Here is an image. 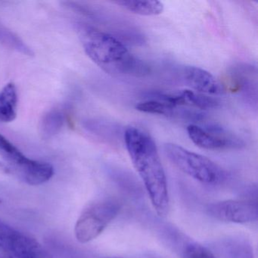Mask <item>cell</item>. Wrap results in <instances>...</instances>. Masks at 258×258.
Returning a JSON list of instances; mask_svg holds the SVG:
<instances>
[{"label":"cell","instance_id":"obj_1","mask_svg":"<svg viewBox=\"0 0 258 258\" xmlns=\"http://www.w3.org/2000/svg\"><path fill=\"white\" fill-rule=\"evenodd\" d=\"M124 142L154 209L158 215L165 217L170 208V197L165 171L155 141L144 130L131 126L125 131Z\"/></svg>","mask_w":258,"mask_h":258},{"label":"cell","instance_id":"obj_2","mask_svg":"<svg viewBox=\"0 0 258 258\" xmlns=\"http://www.w3.org/2000/svg\"><path fill=\"white\" fill-rule=\"evenodd\" d=\"M77 31L87 56L108 75L142 78L150 73L144 61L111 34L83 24H78Z\"/></svg>","mask_w":258,"mask_h":258},{"label":"cell","instance_id":"obj_3","mask_svg":"<svg viewBox=\"0 0 258 258\" xmlns=\"http://www.w3.org/2000/svg\"><path fill=\"white\" fill-rule=\"evenodd\" d=\"M164 152L180 171L206 185H217L226 179V172L207 157L191 152L179 145L166 143Z\"/></svg>","mask_w":258,"mask_h":258},{"label":"cell","instance_id":"obj_4","mask_svg":"<svg viewBox=\"0 0 258 258\" xmlns=\"http://www.w3.org/2000/svg\"><path fill=\"white\" fill-rule=\"evenodd\" d=\"M0 156L7 163L10 172L13 171L28 185H42L53 176L52 164L28 158L1 134Z\"/></svg>","mask_w":258,"mask_h":258},{"label":"cell","instance_id":"obj_5","mask_svg":"<svg viewBox=\"0 0 258 258\" xmlns=\"http://www.w3.org/2000/svg\"><path fill=\"white\" fill-rule=\"evenodd\" d=\"M121 205L115 199L96 201L81 213L75 227V236L81 243L97 238L118 215Z\"/></svg>","mask_w":258,"mask_h":258},{"label":"cell","instance_id":"obj_6","mask_svg":"<svg viewBox=\"0 0 258 258\" xmlns=\"http://www.w3.org/2000/svg\"><path fill=\"white\" fill-rule=\"evenodd\" d=\"M206 212L210 217L220 221L246 224L256 222L258 206L256 200H225L209 204Z\"/></svg>","mask_w":258,"mask_h":258},{"label":"cell","instance_id":"obj_7","mask_svg":"<svg viewBox=\"0 0 258 258\" xmlns=\"http://www.w3.org/2000/svg\"><path fill=\"white\" fill-rule=\"evenodd\" d=\"M0 241L14 258H53L35 238L0 222Z\"/></svg>","mask_w":258,"mask_h":258},{"label":"cell","instance_id":"obj_8","mask_svg":"<svg viewBox=\"0 0 258 258\" xmlns=\"http://www.w3.org/2000/svg\"><path fill=\"white\" fill-rule=\"evenodd\" d=\"M188 137L193 143L207 150L241 149L244 143L217 125L202 127L196 124L187 127Z\"/></svg>","mask_w":258,"mask_h":258},{"label":"cell","instance_id":"obj_9","mask_svg":"<svg viewBox=\"0 0 258 258\" xmlns=\"http://www.w3.org/2000/svg\"><path fill=\"white\" fill-rule=\"evenodd\" d=\"M150 96V99L195 109H212L220 105V102L217 99L189 90H182L176 93H154Z\"/></svg>","mask_w":258,"mask_h":258},{"label":"cell","instance_id":"obj_10","mask_svg":"<svg viewBox=\"0 0 258 258\" xmlns=\"http://www.w3.org/2000/svg\"><path fill=\"white\" fill-rule=\"evenodd\" d=\"M136 109L147 114H158L174 118L184 120H199L203 118L205 114L194 108L187 107L176 106L162 101L149 99L139 102L136 105Z\"/></svg>","mask_w":258,"mask_h":258},{"label":"cell","instance_id":"obj_11","mask_svg":"<svg viewBox=\"0 0 258 258\" xmlns=\"http://www.w3.org/2000/svg\"><path fill=\"white\" fill-rule=\"evenodd\" d=\"M185 82L196 93L220 95L223 93L221 84L208 71L195 66H187L183 70Z\"/></svg>","mask_w":258,"mask_h":258},{"label":"cell","instance_id":"obj_12","mask_svg":"<svg viewBox=\"0 0 258 258\" xmlns=\"http://www.w3.org/2000/svg\"><path fill=\"white\" fill-rule=\"evenodd\" d=\"M18 96L17 87L13 82L8 83L0 90V122L10 123L17 117Z\"/></svg>","mask_w":258,"mask_h":258},{"label":"cell","instance_id":"obj_13","mask_svg":"<svg viewBox=\"0 0 258 258\" xmlns=\"http://www.w3.org/2000/svg\"><path fill=\"white\" fill-rule=\"evenodd\" d=\"M176 235H173L175 241L173 245L179 251L182 258H217L211 250L197 241H192L190 238H186L183 234L176 232Z\"/></svg>","mask_w":258,"mask_h":258},{"label":"cell","instance_id":"obj_14","mask_svg":"<svg viewBox=\"0 0 258 258\" xmlns=\"http://www.w3.org/2000/svg\"><path fill=\"white\" fill-rule=\"evenodd\" d=\"M66 120V113L61 108H52L45 113L40 124L42 137L44 140H49L55 137L62 129Z\"/></svg>","mask_w":258,"mask_h":258},{"label":"cell","instance_id":"obj_15","mask_svg":"<svg viewBox=\"0 0 258 258\" xmlns=\"http://www.w3.org/2000/svg\"><path fill=\"white\" fill-rule=\"evenodd\" d=\"M114 4L120 6L126 11L134 14L144 16H158L164 11V4L160 1H116Z\"/></svg>","mask_w":258,"mask_h":258},{"label":"cell","instance_id":"obj_16","mask_svg":"<svg viewBox=\"0 0 258 258\" xmlns=\"http://www.w3.org/2000/svg\"><path fill=\"white\" fill-rule=\"evenodd\" d=\"M221 247L225 258H254L253 247L245 238H232L226 240Z\"/></svg>","mask_w":258,"mask_h":258},{"label":"cell","instance_id":"obj_17","mask_svg":"<svg viewBox=\"0 0 258 258\" xmlns=\"http://www.w3.org/2000/svg\"><path fill=\"white\" fill-rule=\"evenodd\" d=\"M0 43L12 50L28 56H33L34 52L19 36L0 23Z\"/></svg>","mask_w":258,"mask_h":258},{"label":"cell","instance_id":"obj_18","mask_svg":"<svg viewBox=\"0 0 258 258\" xmlns=\"http://www.w3.org/2000/svg\"><path fill=\"white\" fill-rule=\"evenodd\" d=\"M0 258H14L1 241H0Z\"/></svg>","mask_w":258,"mask_h":258},{"label":"cell","instance_id":"obj_19","mask_svg":"<svg viewBox=\"0 0 258 258\" xmlns=\"http://www.w3.org/2000/svg\"><path fill=\"white\" fill-rule=\"evenodd\" d=\"M2 204V199H0V205Z\"/></svg>","mask_w":258,"mask_h":258},{"label":"cell","instance_id":"obj_20","mask_svg":"<svg viewBox=\"0 0 258 258\" xmlns=\"http://www.w3.org/2000/svg\"><path fill=\"white\" fill-rule=\"evenodd\" d=\"M104 258H120V257H114H114H104Z\"/></svg>","mask_w":258,"mask_h":258}]
</instances>
